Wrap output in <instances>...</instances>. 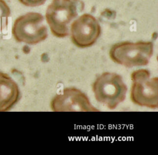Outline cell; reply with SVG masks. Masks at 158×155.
Returning <instances> with one entry per match:
<instances>
[{
  "label": "cell",
  "mask_w": 158,
  "mask_h": 155,
  "mask_svg": "<svg viewBox=\"0 0 158 155\" xmlns=\"http://www.w3.org/2000/svg\"><path fill=\"white\" fill-rule=\"evenodd\" d=\"M50 107L54 112H98L91 103L88 96L74 87L64 88L52 99Z\"/></svg>",
  "instance_id": "52a82bcc"
},
{
  "label": "cell",
  "mask_w": 158,
  "mask_h": 155,
  "mask_svg": "<svg viewBox=\"0 0 158 155\" xmlns=\"http://www.w3.org/2000/svg\"><path fill=\"white\" fill-rule=\"evenodd\" d=\"M17 84L7 74L0 72V111L9 110L19 100Z\"/></svg>",
  "instance_id": "ba28073f"
},
{
  "label": "cell",
  "mask_w": 158,
  "mask_h": 155,
  "mask_svg": "<svg viewBox=\"0 0 158 155\" xmlns=\"http://www.w3.org/2000/svg\"><path fill=\"white\" fill-rule=\"evenodd\" d=\"M84 7L81 0H52L45 14L46 21L52 34L57 38L67 36L70 24Z\"/></svg>",
  "instance_id": "6da1fadb"
},
{
  "label": "cell",
  "mask_w": 158,
  "mask_h": 155,
  "mask_svg": "<svg viewBox=\"0 0 158 155\" xmlns=\"http://www.w3.org/2000/svg\"><path fill=\"white\" fill-rule=\"evenodd\" d=\"M22 4L28 7H37L43 5L46 0H19Z\"/></svg>",
  "instance_id": "30bf717a"
},
{
  "label": "cell",
  "mask_w": 158,
  "mask_h": 155,
  "mask_svg": "<svg viewBox=\"0 0 158 155\" xmlns=\"http://www.w3.org/2000/svg\"><path fill=\"white\" fill-rule=\"evenodd\" d=\"M130 99L136 105L157 109L158 107V78L151 77L144 69L133 71L131 74Z\"/></svg>",
  "instance_id": "277c9868"
},
{
  "label": "cell",
  "mask_w": 158,
  "mask_h": 155,
  "mask_svg": "<svg viewBox=\"0 0 158 155\" xmlns=\"http://www.w3.org/2000/svg\"><path fill=\"white\" fill-rule=\"evenodd\" d=\"M92 90L98 102L113 110L125 99L128 89L120 75L105 72L95 79Z\"/></svg>",
  "instance_id": "3957f363"
},
{
  "label": "cell",
  "mask_w": 158,
  "mask_h": 155,
  "mask_svg": "<svg viewBox=\"0 0 158 155\" xmlns=\"http://www.w3.org/2000/svg\"><path fill=\"white\" fill-rule=\"evenodd\" d=\"M12 33L17 41L28 44L39 43L48 36L44 16L35 12H27L16 19Z\"/></svg>",
  "instance_id": "5b68a950"
},
{
  "label": "cell",
  "mask_w": 158,
  "mask_h": 155,
  "mask_svg": "<svg viewBox=\"0 0 158 155\" xmlns=\"http://www.w3.org/2000/svg\"><path fill=\"white\" fill-rule=\"evenodd\" d=\"M151 41H122L112 46L109 57L116 64L131 68L147 65L153 55Z\"/></svg>",
  "instance_id": "7a4b0ae2"
},
{
  "label": "cell",
  "mask_w": 158,
  "mask_h": 155,
  "mask_svg": "<svg viewBox=\"0 0 158 155\" xmlns=\"http://www.w3.org/2000/svg\"><path fill=\"white\" fill-rule=\"evenodd\" d=\"M10 10L4 0H0V33H1L8 25L9 17Z\"/></svg>",
  "instance_id": "9c48e42d"
},
{
  "label": "cell",
  "mask_w": 158,
  "mask_h": 155,
  "mask_svg": "<svg viewBox=\"0 0 158 155\" xmlns=\"http://www.w3.org/2000/svg\"><path fill=\"white\" fill-rule=\"evenodd\" d=\"M101 28L98 20L91 14H83L70 24L69 34L74 45L85 48L93 46L99 38Z\"/></svg>",
  "instance_id": "8992f818"
}]
</instances>
